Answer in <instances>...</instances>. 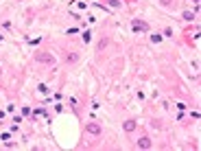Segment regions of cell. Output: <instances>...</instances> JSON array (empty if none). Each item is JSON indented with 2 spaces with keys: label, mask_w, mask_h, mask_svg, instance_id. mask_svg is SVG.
<instances>
[{
  "label": "cell",
  "mask_w": 201,
  "mask_h": 151,
  "mask_svg": "<svg viewBox=\"0 0 201 151\" xmlns=\"http://www.w3.org/2000/svg\"><path fill=\"white\" fill-rule=\"evenodd\" d=\"M138 147H140V149H151V138H149V136H142V138L138 140Z\"/></svg>",
  "instance_id": "277c9868"
},
{
  "label": "cell",
  "mask_w": 201,
  "mask_h": 151,
  "mask_svg": "<svg viewBox=\"0 0 201 151\" xmlns=\"http://www.w3.org/2000/svg\"><path fill=\"white\" fill-rule=\"evenodd\" d=\"M83 40H85V42H90V40H92V33L85 31V33H83Z\"/></svg>",
  "instance_id": "52a82bcc"
},
{
  "label": "cell",
  "mask_w": 201,
  "mask_h": 151,
  "mask_svg": "<svg viewBox=\"0 0 201 151\" xmlns=\"http://www.w3.org/2000/svg\"><path fill=\"white\" fill-rule=\"evenodd\" d=\"M85 131H88V134H92V136H101V131H103V129H101L98 123H88V125H85Z\"/></svg>",
  "instance_id": "7a4b0ae2"
},
{
  "label": "cell",
  "mask_w": 201,
  "mask_h": 151,
  "mask_svg": "<svg viewBox=\"0 0 201 151\" xmlns=\"http://www.w3.org/2000/svg\"><path fill=\"white\" fill-rule=\"evenodd\" d=\"M107 5H112V7H116V9L120 7V2H118V0H107Z\"/></svg>",
  "instance_id": "8992f818"
},
{
  "label": "cell",
  "mask_w": 201,
  "mask_h": 151,
  "mask_svg": "<svg viewBox=\"0 0 201 151\" xmlns=\"http://www.w3.org/2000/svg\"><path fill=\"white\" fill-rule=\"evenodd\" d=\"M35 61H46V64H55V57H53V55H46V53H35Z\"/></svg>",
  "instance_id": "3957f363"
},
{
  "label": "cell",
  "mask_w": 201,
  "mask_h": 151,
  "mask_svg": "<svg viewBox=\"0 0 201 151\" xmlns=\"http://www.w3.org/2000/svg\"><path fill=\"white\" fill-rule=\"evenodd\" d=\"M123 127H125V131H133L136 129V120H127Z\"/></svg>",
  "instance_id": "5b68a950"
},
{
  "label": "cell",
  "mask_w": 201,
  "mask_h": 151,
  "mask_svg": "<svg viewBox=\"0 0 201 151\" xmlns=\"http://www.w3.org/2000/svg\"><path fill=\"white\" fill-rule=\"evenodd\" d=\"M193 18H195V15L190 13V11H186V13H184V20H193Z\"/></svg>",
  "instance_id": "ba28073f"
},
{
  "label": "cell",
  "mask_w": 201,
  "mask_h": 151,
  "mask_svg": "<svg viewBox=\"0 0 201 151\" xmlns=\"http://www.w3.org/2000/svg\"><path fill=\"white\" fill-rule=\"evenodd\" d=\"M131 29H133L136 33H147V31H149V24H147V22H140V20H133V22H131Z\"/></svg>",
  "instance_id": "6da1fadb"
}]
</instances>
